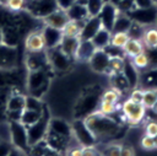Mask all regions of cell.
I'll return each mask as SVG.
<instances>
[{
  "mask_svg": "<svg viewBox=\"0 0 157 156\" xmlns=\"http://www.w3.org/2000/svg\"><path fill=\"white\" fill-rule=\"evenodd\" d=\"M110 36L112 32L104 27H102L91 39L92 44L96 47V49H104L110 44Z\"/></svg>",
  "mask_w": 157,
  "mask_h": 156,
  "instance_id": "cell-22",
  "label": "cell"
},
{
  "mask_svg": "<svg viewBox=\"0 0 157 156\" xmlns=\"http://www.w3.org/2000/svg\"><path fill=\"white\" fill-rule=\"evenodd\" d=\"M44 26H49L56 29H63L64 26L66 25V22L69 21V16L66 14V11L61 10V9H56L53 12H50L49 15H47L45 17L42 18Z\"/></svg>",
  "mask_w": 157,
  "mask_h": 156,
  "instance_id": "cell-13",
  "label": "cell"
},
{
  "mask_svg": "<svg viewBox=\"0 0 157 156\" xmlns=\"http://www.w3.org/2000/svg\"><path fill=\"white\" fill-rule=\"evenodd\" d=\"M99 99L101 97L98 96H93V95H90V96H86L83 97V99L80 101V104H78V111H80V118H85L86 115L93 113L97 111L98 108V103H99Z\"/></svg>",
  "mask_w": 157,
  "mask_h": 156,
  "instance_id": "cell-18",
  "label": "cell"
},
{
  "mask_svg": "<svg viewBox=\"0 0 157 156\" xmlns=\"http://www.w3.org/2000/svg\"><path fill=\"white\" fill-rule=\"evenodd\" d=\"M132 23V20L129 17V15L124 14V12H118V16L115 18V22H114V26H113V29L112 32H120V31H124V32H128L130 26Z\"/></svg>",
  "mask_w": 157,
  "mask_h": 156,
  "instance_id": "cell-27",
  "label": "cell"
},
{
  "mask_svg": "<svg viewBox=\"0 0 157 156\" xmlns=\"http://www.w3.org/2000/svg\"><path fill=\"white\" fill-rule=\"evenodd\" d=\"M55 1H56V5H58V9H61L64 11L70 9L76 2V0H55Z\"/></svg>",
  "mask_w": 157,
  "mask_h": 156,
  "instance_id": "cell-44",
  "label": "cell"
},
{
  "mask_svg": "<svg viewBox=\"0 0 157 156\" xmlns=\"http://www.w3.org/2000/svg\"><path fill=\"white\" fill-rule=\"evenodd\" d=\"M109 58H110L109 54L104 49H96L91 59L88 60V63L93 71L99 72V74H107Z\"/></svg>",
  "mask_w": 157,
  "mask_h": 156,
  "instance_id": "cell-12",
  "label": "cell"
},
{
  "mask_svg": "<svg viewBox=\"0 0 157 156\" xmlns=\"http://www.w3.org/2000/svg\"><path fill=\"white\" fill-rule=\"evenodd\" d=\"M151 109H153V112H156V113H157V102L153 104V107H152Z\"/></svg>",
  "mask_w": 157,
  "mask_h": 156,
  "instance_id": "cell-51",
  "label": "cell"
},
{
  "mask_svg": "<svg viewBox=\"0 0 157 156\" xmlns=\"http://www.w3.org/2000/svg\"><path fill=\"white\" fill-rule=\"evenodd\" d=\"M141 146L145 149V150H153V149H156L155 147V141H153V138L152 136H150V135H144L142 138H141Z\"/></svg>",
  "mask_w": 157,
  "mask_h": 156,
  "instance_id": "cell-38",
  "label": "cell"
},
{
  "mask_svg": "<svg viewBox=\"0 0 157 156\" xmlns=\"http://www.w3.org/2000/svg\"><path fill=\"white\" fill-rule=\"evenodd\" d=\"M71 130H72L74 139H76L82 145V147L93 146L97 142L96 138L93 136V134L91 133V130L88 129V127L86 125V123L82 118H77L74 120V123L71 125Z\"/></svg>",
  "mask_w": 157,
  "mask_h": 156,
  "instance_id": "cell-6",
  "label": "cell"
},
{
  "mask_svg": "<svg viewBox=\"0 0 157 156\" xmlns=\"http://www.w3.org/2000/svg\"><path fill=\"white\" fill-rule=\"evenodd\" d=\"M129 38L130 37H129V33L128 32H124V31L112 32V36H110V45L123 49V47L129 41Z\"/></svg>",
  "mask_w": 157,
  "mask_h": 156,
  "instance_id": "cell-30",
  "label": "cell"
},
{
  "mask_svg": "<svg viewBox=\"0 0 157 156\" xmlns=\"http://www.w3.org/2000/svg\"><path fill=\"white\" fill-rule=\"evenodd\" d=\"M94 50H96V47L92 44L91 41L80 39V43H78V47H77L74 59L80 60V61H88L91 59L92 54L94 53Z\"/></svg>",
  "mask_w": 157,
  "mask_h": 156,
  "instance_id": "cell-19",
  "label": "cell"
},
{
  "mask_svg": "<svg viewBox=\"0 0 157 156\" xmlns=\"http://www.w3.org/2000/svg\"><path fill=\"white\" fill-rule=\"evenodd\" d=\"M7 156H23V152L13 147V149H11V151L9 152V155H7Z\"/></svg>",
  "mask_w": 157,
  "mask_h": 156,
  "instance_id": "cell-48",
  "label": "cell"
},
{
  "mask_svg": "<svg viewBox=\"0 0 157 156\" xmlns=\"http://www.w3.org/2000/svg\"><path fill=\"white\" fill-rule=\"evenodd\" d=\"M97 111L102 114H105V115H112V114H115L118 111H120L118 108V103H112V102H108V101H103V99H99V103H98V108Z\"/></svg>",
  "mask_w": 157,
  "mask_h": 156,
  "instance_id": "cell-33",
  "label": "cell"
},
{
  "mask_svg": "<svg viewBox=\"0 0 157 156\" xmlns=\"http://www.w3.org/2000/svg\"><path fill=\"white\" fill-rule=\"evenodd\" d=\"M104 1H108V0H104Z\"/></svg>",
  "mask_w": 157,
  "mask_h": 156,
  "instance_id": "cell-56",
  "label": "cell"
},
{
  "mask_svg": "<svg viewBox=\"0 0 157 156\" xmlns=\"http://www.w3.org/2000/svg\"><path fill=\"white\" fill-rule=\"evenodd\" d=\"M112 85H113V87L118 88L119 91H125V90L130 88L129 82H128V80L125 79V76H124L123 72L112 75Z\"/></svg>",
  "mask_w": 157,
  "mask_h": 156,
  "instance_id": "cell-35",
  "label": "cell"
},
{
  "mask_svg": "<svg viewBox=\"0 0 157 156\" xmlns=\"http://www.w3.org/2000/svg\"><path fill=\"white\" fill-rule=\"evenodd\" d=\"M153 141H155V147L157 149V135H156V136H153Z\"/></svg>",
  "mask_w": 157,
  "mask_h": 156,
  "instance_id": "cell-52",
  "label": "cell"
},
{
  "mask_svg": "<svg viewBox=\"0 0 157 156\" xmlns=\"http://www.w3.org/2000/svg\"><path fill=\"white\" fill-rule=\"evenodd\" d=\"M0 44H4V31L0 28Z\"/></svg>",
  "mask_w": 157,
  "mask_h": 156,
  "instance_id": "cell-49",
  "label": "cell"
},
{
  "mask_svg": "<svg viewBox=\"0 0 157 156\" xmlns=\"http://www.w3.org/2000/svg\"><path fill=\"white\" fill-rule=\"evenodd\" d=\"M45 50H47V58H48L49 65L54 70L64 71V70H67L70 68L72 58H70L65 53H63L59 47L52 48V49H45Z\"/></svg>",
  "mask_w": 157,
  "mask_h": 156,
  "instance_id": "cell-8",
  "label": "cell"
},
{
  "mask_svg": "<svg viewBox=\"0 0 157 156\" xmlns=\"http://www.w3.org/2000/svg\"><path fill=\"white\" fill-rule=\"evenodd\" d=\"M145 131H146V135H150V136H156L157 135V122L156 120H151L146 124L145 127Z\"/></svg>",
  "mask_w": 157,
  "mask_h": 156,
  "instance_id": "cell-41",
  "label": "cell"
},
{
  "mask_svg": "<svg viewBox=\"0 0 157 156\" xmlns=\"http://www.w3.org/2000/svg\"><path fill=\"white\" fill-rule=\"evenodd\" d=\"M142 97H144V90H141V88H134V90H131L129 98L132 99V101H135V102H137V103H141L142 102Z\"/></svg>",
  "mask_w": 157,
  "mask_h": 156,
  "instance_id": "cell-42",
  "label": "cell"
},
{
  "mask_svg": "<svg viewBox=\"0 0 157 156\" xmlns=\"http://www.w3.org/2000/svg\"><path fill=\"white\" fill-rule=\"evenodd\" d=\"M120 150H121V145L119 144H108L104 146L103 150H101L102 156H120Z\"/></svg>",
  "mask_w": 157,
  "mask_h": 156,
  "instance_id": "cell-37",
  "label": "cell"
},
{
  "mask_svg": "<svg viewBox=\"0 0 157 156\" xmlns=\"http://www.w3.org/2000/svg\"><path fill=\"white\" fill-rule=\"evenodd\" d=\"M157 102V90L156 88H146L144 90V97H142V104L146 109H151L153 104Z\"/></svg>",
  "mask_w": 157,
  "mask_h": 156,
  "instance_id": "cell-31",
  "label": "cell"
},
{
  "mask_svg": "<svg viewBox=\"0 0 157 156\" xmlns=\"http://www.w3.org/2000/svg\"><path fill=\"white\" fill-rule=\"evenodd\" d=\"M83 120L97 141L115 138L121 129V124L113 117L102 114L98 111L86 115Z\"/></svg>",
  "mask_w": 157,
  "mask_h": 156,
  "instance_id": "cell-1",
  "label": "cell"
},
{
  "mask_svg": "<svg viewBox=\"0 0 157 156\" xmlns=\"http://www.w3.org/2000/svg\"><path fill=\"white\" fill-rule=\"evenodd\" d=\"M108 1H109V2H112V4H114V5L117 6V5H118L120 1H123V0H108Z\"/></svg>",
  "mask_w": 157,
  "mask_h": 156,
  "instance_id": "cell-50",
  "label": "cell"
},
{
  "mask_svg": "<svg viewBox=\"0 0 157 156\" xmlns=\"http://www.w3.org/2000/svg\"><path fill=\"white\" fill-rule=\"evenodd\" d=\"M25 7L38 18H43L58 9L55 0H26Z\"/></svg>",
  "mask_w": 157,
  "mask_h": 156,
  "instance_id": "cell-7",
  "label": "cell"
},
{
  "mask_svg": "<svg viewBox=\"0 0 157 156\" xmlns=\"http://www.w3.org/2000/svg\"><path fill=\"white\" fill-rule=\"evenodd\" d=\"M45 111V109H44ZM44 111H34V109H28V108H25L21 113V117H20V122L25 125V127H29L32 125L33 123H36L44 113Z\"/></svg>",
  "mask_w": 157,
  "mask_h": 156,
  "instance_id": "cell-26",
  "label": "cell"
},
{
  "mask_svg": "<svg viewBox=\"0 0 157 156\" xmlns=\"http://www.w3.org/2000/svg\"><path fill=\"white\" fill-rule=\"evenodd\" d=\"M155 26L157 27V16H156V20H155Z\"/></svg>",
  "mask_w": 157,
  "mask_h": 156,
  "instance_id": "cell-55",
  "label": "cell"
},
{
  "mask_svg": "<svg viewBox=\"0 0 157 156\" xmlns=\"http://www.w3.org/2000/svg\"><path fill=\"white\" fill-rule=\"evenodd\" d=\"M144 50H145V45H144L142 41L136 39V38H129V41L123 47L124 55H128L129 58H132V57H135L136 54H139Z\"/></svg>",
  "mask_w": 157,
  "mask_h": 156,
  "instance_id": "cell-24",
  "label": "cell"
},
{
  "mask_svg": "<svg viewBox=\"0 0 157 156\" xmlns=\"http://www.w3.org/2000/svg\"><path fill=\"white\" fill-rule=\"evenodd\" d=\"M82 156H102V152L94 145L85 146V147H82Z\"/></svg>",
  "mask_w": 157,
  "mask_h": 156,
  "instance_id": "cell-40",
  "label": "cell"
},
{
  "mask_svg": "<svg viewBox=\"0 0 157 156\" xmlns=\"http://www.w3.org/2000/svg\"><path fill=\"white\" fill-rule=\"evenodd\" d=\"M26 107V96L12 95L5 103L6 114L10 120H20L21 113Z\"/></svg>",
  "mask_w": 157,
  "mask_h": 156,
  "instance_id": "cell-9",
  "label": "cell"
},
{
  "mask_svg": "<svg viewBox=\"0 0 157 156\" xmlns=\"http://www.w3.org/2000/svg\"><path fill=\"white\" fill-rule=\"evenodd\" d=\"M126 15H129V17L134 22H137L144 27H146V26H150L151 23L152 25L155 23V20L157 16V7L152 6L147 9H134Z\"/></svg>",
  "mask_w": 157,
  "mask_h": 156,
  "instance_id": "cell-10",
  "label": "cell"
},
{
  "mask_svg": "<svg viewBox=\"0 0 157 156\" xmlns=\"http://www.w3.org/2000/svg\"><path fill=\"white\" fill-rule=\"evenodd\" d=\"M118 12H119V10H118V7L114 4L109 2V1H105L104 5H103V7H102V10H101V12L98 14V17L101 20L102 26L104 28L109 29L110 32L113 29L115 18L118 16Z\"/></svg>",
  "mask_w": 157,
  "mask_h": 156,
  "instance_id": "cell-11",
  "label": "cell"
},
{
  "mask_svg": "<svg viewBox=\"0 0 157 156\" xmlns=\"http://www.w3.org/2000/svg\"><path fill=\"white\" fill-rule=\"evenodd\" d=\"M48 127H49V118H48V112L47 109L44 111L43 115L32 125L26 127L27 128V136H28V144L29 146L44 140L47 133H48Z\"/></svg>",
  "mask_w": 157,
  "mask_h": 156,
  "instance_id": "cell-5",
  "label": "cell"
},
{
  "mask_svg": "<svg viewBox=\"0 0 157 156\" xmlns=\"http://www.w3.org/2000/svg\"><path fill=\"white\" fill-rule=\"evenodd\" d=\"M141 41H142L145 48H147V49H156L157 48V27L156 26H147V27H145Z\"/></svg>",
  "mask_w": 157,
  "mask_h": 156,
  "instance_id": "cell-23",
  "label": "cell"
},
{
  "mask_svg": "<svg viewBox=\"0 0 157 156\" xmlns=\"http://www.w3.org/2000/svg\"><path fill=\"white\" fill-rule=\"evenodd\" d=\"M123 74L125 76V79L129 82L130 88H135L136 84L139 82V75H137V70L136 68L132 65L131 60H125V65L123 69Z\"/></svg>",
  "mask_w": 157,
  "mask_h": 156,
  "instance_id": "cell-25",
  "label": "cell"
},
{
  "mask_svg": "<svg viewBox=\"0 0 157 156\" xmlns=\"http://www.w3.org/2000/svg\"><path fill=\"white\" fill-rule=\"evenodd\" d=\"M102 23L98 16H91L88 17L83 23H82V28H81V33H80V39H85V41H91L92 37L102 28Z\"/></svg>",
  "mask_w": 157,
  "mask_h": 156,
  "instance_id": "cell-14",
  "label": "cell"
},
{
  "mask_svg": "<svg viewBox=\"0 0 157 156\" xmlns=\"http://www.w3.org/2000/svg\"><path fill=\"white\" fill-rule=\"evenodd\" d=\"M25 5H26V0H9L6 4V6L12 11H20L25 7Z\"/></svg>",
  "mask_w": 157,
  "mask_h": 156,
  "instance_id": "cell-39",
  "label": "cell"
},
{
  "mask_svg": "<svg viewBox=\"0 0 157 156\" xmlns=\"http://www.w3.org/2000/svg\"><path fill=\"white\" fill-rule=\"evenodd\" d=\"M104 0H86L85 5L88 12V16H98V14L101 12L103 5H104Z\"/></svg>",
  "mask_w": 157,
  "mask_h": 156,
  "instance_id": "cell-34",
  "label": "cell"
},
{
  "mask_svg": "<svg viewBox=\"0 0 157 156\" xmlns=\"http://www.w3.org/2000/svg\"><path fill=\"white\" fill-rule=\"evenodd\" d=\"M11 146L7 145L6 142H0V156H7L9 152L11 151Z\"/></svg>",
  "mask_w": 157,
  "mask_h": 156,
  "instance_id": "cell-47",
  "label": "cell"
},
{
  "mask_svg": "<svg viewBox=\"0 0 157 156\" xmlns=\"http://www.w3.org/2000/svg\"><path fill=\"white\" fill-rule=\"evenodd\" d=\"M124 65H125V57H110L107 74H109L110 76L115 74H120L123 72Z\"/></svg>",
  "mask_w": 157,
  "mask_h": 156,
  "instance_id": "cell-29",
  "label": "cell"
},
{
  "mask_svg": "<svg viewBox=\"0 0 157 156\" xmlns=\"http://www.w3.org/2000/svg\"><path fill=\"white\" fill-rule=\"evenodd\" d=\"M130 59H131L132 65L136 69H146L150 65V57H148V53L145 52V50L139 53V54H136L135 57H132Z\"/></svg>",
  "mask_w": 157,
  "mask_h": 156,
  "instance_id": "cell-32",
  "label": "cell"
},
{
  "mask_svg": "<svg viewBox=\"0 0 157 156\" xmlns=\"http://www.w3.org/2000/svg\"><path fill=\"white\" fill-rule=\"evenodd\" d=\"M135 9H147V7H152L153 5V0H132Z\"/></svg>",
  "mask_w": 157,
  "mask_h": 156,
  "instance_id": "cell-43",
  "label": "cell"
},
{
  "mask_svg": "<svg viewBox=\"0 0 157 156\" xmlns=\"http://www.w3.org/2000/svg\"><path fill=\"white\" fill-rule=\"evenodd\" d=\"M66 14L69 16V20L80 21V22H85L90 17L87 9H86V5L82 2H78V1H76L70 9H67Z\"/></svg>",
  "mask_w": 157,
  "mask_h": 156,
  "instance_id": "cell-20",
  "label": "cell"
},
{
  "mask_svg": "<svg viewBox=\"0 0 157 156\" xmlns=\"http://www.w3.org/2000/svg\"><path fill=\"white\" fill-rule=\"evenodd\" d=\"M153 5L157 7V0H153Z\"/></svg>",
  "mask_w": 157,
  "mask_h": 156,
  "instance_id": "cell-54",
  "label": "cell"
},
{
  "mask_svg": "<svg viewBox=\"0 0 157 156\" xmlns=\"http://www.w3.org/2000/svg\"><path fill=\"white\" fill-rule=\"evenodd\" d=\"M67 156H82V146H75L67 149Z\"/></svg>",
  "mask_w": 157,
  "mask_h": 156,
  "instance_id": "cell-45",
  "label": "cell"
},
{
  "mask_svg": "<svg viewBox=\"0 0 157 156\" xmlns=\"http://www.w3.org/2000/svg\"><path fill=\"white\" fill-rule=\"evenodd\" d=\"M120 111L123 113V117L125 122H128L131 125H136L145 118L146 108L142 103H137L130 98L125 99L120 107Z\"/></svg>",
  "mask_w": 157,
  "mask_h": 156,
  "instance_id": "cell-4",
  "label": "cell"
},
{
  "mask_svg": "<svg viewBox=\"0 0 157 156\" xmlns=\"http://www.w3.org/2000/svg\"><path fill=\"white\" fill-rule=\"evenodd\" d=\"M10 138L15 149L28 154L31 146L28 144L27 128L20 120H10Z\"/></svg>",
  "mask_w": 157,
  "mask_h": 156,
  "instance_id": "cell-3",
  "label": "cell"
},
{
  "mask_svg": "<svg viewBox=\"0 0 157 156\" xmlns=\"http://www.w3.org/2000/svg\"><path fill=\"white\" fill-rule=\"evenodd\" d=\"M48 130L54 133V134H58V135H61V136H65V138H69V139H72V130H71V125H69L66 122L59 119V118H52L49 119V127H48Z\"/></svg>",
  "mask_w": 157,
  "mask_h": 156,
  "instance_id": "cell-17",
  "label": "cell"
},
{
  "mask_svg": "<svg viewBox=\"0 0 157 156\" xmlns=\"http://www.w3.org/2000/svg\"><path fill=\"white\" fill-rule=\"evenodd\" d=\"M44 103L40 101V98L34 97V96H26V107L28 109H34V111H44Z\"/></svg>",
  "mask_w": 157,
  "mask_h": 156,
  "instance_id": "cell-36",
  "label": "cell"
},
{
  "mask_svg": "<svg viewBox=\"0 0 157 156\" xmlns=\"http://www.w3.org/2000/svg\"><path fill=\"white\" fill-rule=\"evenodd\" d=\"M7 1H9V0H0V4H1V5H5V6H6Z\"/></svg>",
  "mask_w": 157,
  "mask_h": 156,
  "instance_id": "cell-53",
  "label": "cell"
},
{
  "mask_svg": "<svg viewBox=\"0 0 157 156\" xmlns=\"http://www.w3.org/2000/svg\"><path fill=\"white\" fill-rule=\"evenodd\" d=\"M120 156H135V151L130 146H121Z\"/></svg>",
  "mask_w": 157,
  "mask_h": 156,
  "instance_id": "cell-46",
  "label": "cell"
},
{
  "mask_svg": "<svg viewBox=\"0 0 157 156\" xmlns=\"http://www.w3.org/2000/svg\"><path fill=\"white\" fill-rule=\"evenodd\" d=\"M78 43H80L78 37H64L63 36V39L59 44V48L63 53H65L67 57L74 59L76 50H77V47H78Z\"/></svg>",
  "mask_w": 157,
  "mask_h": 156,
  "instance_id": "cell-21",
  "label": "cell"
},
{
  "mask_svg": "<svg viewBox=\"0 0 157 156\" xmlns=\"http://www.w3.org/2000/svg\"><path fill=\"white\" fill-rule=\"evenodd\" d=\"M49 86V79L44 69L29 70V75L27 79V88L31 96L40 98L42 95L47 91Z\"/></svg>",
  "mask_w": 157,
  "mask_h": 156,
  "instance_id": "cell-2",
  "label": "cell"
},
{
  "mask_svg": "<svg viewBox=\"0 0 157 156\" xmlns=\"http://www.w3.org/2000/svg\"><path fill=\"white\" fill-rule=\"evenodd\" d=\"M82 23H83V22L69 20V21L66 22V25L64 26V28L61 29L63 36H64V37H80L81 28H82Z\"/></svg>",
  "mask_w": 157,
  "mask_h": 156,
  "instance_id": "cell-28",
  "label": "cell"
},
{
  "mask_svg": "<svg viewBox=\"0 0 157 156\" xmlns=\"http://www.w3.org/2000/svg\"><path fill=\"white\" fill-rule=\"evenodd\" d=\"M42 34L44 38L45 49H52V48L59 47V44L63 39V32L60 29H56V28H53L49 26H44V28L42 29Z\"/></svg>",
  "mask_w": 157,
  "mask_h": 156,
  "instance_id": "cell-16",
  "label": "cell"
},
{
  "mask_svg": "<svg viewBox=\"0 0 157 156\" xmlns=\"http://www.w3.org/2000/svg\"><path fill=\"white\" fill-rule=\"evenodd\" d=\"M25 48L28 53H37V52L45 50V44H44L42 31L31 32L25 39Z\"/></svg>",
  "mask_w": 157,
  "mask_h": 156,
  "instance_id": "cell-15",
  "label": "cell"
}]
</instances>
